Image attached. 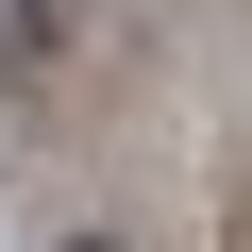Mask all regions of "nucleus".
<instances>
[{"label":"nucleus","mask_w":252,"mask_h":252,"mask_svg":"<svg viewBox=\"0 0 252 252\" xmlns=\"http://www.w3.org/2000/svg\"><path fill=\"white\" fill-rule=\"evenodd\" d=\"M67 252H118V235H67Z\"/></svg>","instance_id":"1"}]
</instances>
